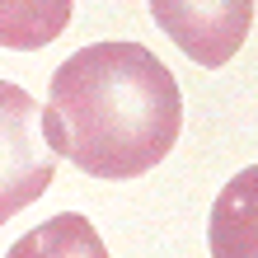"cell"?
I'll use <instances>...</instances> for the list:
<instances>
[{"label":"cell","mask_w":258,"mask_h":258,"mask_svg":"<svg viewBox=\"0 0 258 258\" xmlns=\"http://www.w3.org/2000/svg\"><path fill=\"white\" fill-rule=\"evenodd\" d=\"M56 178V155L42 136V113L33 94L0 80V225L33 207Z\"/></svg>","instance_id":"7a4b0ae2"},{"label":"cell","mask_w":258,"mask_h":258,"mask_svg":"<svg viewBox=\"0 0 258 258\" xmlns=\"http://www.w3.org/2000/svg\"><path fill=\"white\" fill-rule=\"evenodd\" d=\"M71 24V0H0V47L38 52Z\"/></svg>","instance_id":"8992f818"},{"label":"cell","mask_w":258,"mask_h":258,"mask_svg":"<svg viewBox=\"0 0 258 258\" xmlns=\"http://www.w3.org/2000/svg\"><path fill=\"white\" fill-rule=\"evenodd\" d=\"M183 94L141 42H89L56 66L42 103L52 155L94 178H141L174 150Z\"/></svg>","instance_id":"6da1fadb"},{"label":"cell","mask_w":258,"mask_h":258,"mask_svg":"<svg viewBox=\"0 0 258 258\" xmlns=\"http://www.w3.org/2000/svg\"><path fill=\"white\" fill-rule=\"evenodd\" d=\"M207 239L211 258H258V164L239 169L216 192Z\"/></svg>","instance_id":"277c9868"},{"label":"cell","mask_w":258,"mask_h":258,"mask_svg":"<svg viewBox=\"0 0 258 258\" xmlns=\"http://www.w3.org/2000/svg\"><path fill=\"white\" fill-rule=\"evenodd\" d=\"M5 258H108V249L85 216L61 211V216L33 225L28 235H19Z\"/></svg>","instance_id":"5b68a950"},{"label":"cell","mask_w":258,"mask_h":258,"mask_svg":"<svg viewBox=\"0 0 258 258\" xmlns=\"http://www.w3.org/2000/svg\"><path fill=\"white\" fill-rule=\"evenodd\" d=\"M150 19L188 61L221 71L244 47L253 24V0H146Z\"/></svg>","instance_id":"3957f363"}]
</instances>
